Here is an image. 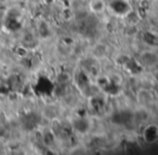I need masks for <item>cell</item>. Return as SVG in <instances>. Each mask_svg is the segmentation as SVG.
Returning a JSON list of instances; mask_svg holds the SVG:
<instances>
[{"instance_id":"6da1fadb","label":"cell","mask_w":158,"mask_h":155,"mask_svg":"<svg viewBox=\"0 0 158 155\" xmlns=\"http://www.w3.org/2000/svg\"><path fill=\"white\" fill-rule=\"evenodd\" d=\"M158 137V130L155 126H151L145 130V138L147 141L152 142L154 140H156Z\"/></svg>"},{"instance_id":"7a4b0ae2","label":"cell","mask_w":158,"mask_h":155,"mask_svg":"<svg viewBox=\"0 0 158 155\" xmlns=\"http://www.w3.org/2000/svg\"><path fill=\"white\" fill-rule=\"evenodd\" d=\"M15 53L19 55V57L24 58V57H26V54H27V50L24 48V47H18V48L15 49Z\"/></svg>"}]
</instances>
